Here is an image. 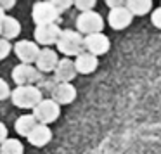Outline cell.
<instances>
[{
	"label": "cell",
	"instance_id": "cell-1",
	"mask_svg": "<svg viewBox=\"0 0 161 154\" xmlns=\"http://www.w3.org/2000/svg\"><path fill=\"white\" fill-rule=\"evenodd\" d=\"M56 47L68 59L76 57L83 52V36L76 30H61V35L56 42Z\"/></svg>",
	"mask_w": 161,
	"mask_h": 154
},
{
	"label": "cell",
	"instance_id": "cell-2",
	"mask_svg": "<svg viewBox=\"0 0 161 154\" xmlns=\"http://www.w3.org/2000/svg\"><path fill=\"white\" fill-rule=\"evenodd\" d=\"M11 99L16 107L33 109L43 99V95L35 85H26V87H16L14 90H11Z\"/></svg>",
	"mask_w": 161,
	"mask_h": 154
},
{
	"label": "cell",
	"instance_id": "cell-3",
	"mask_svg": "<svg viewBox=\"0 0 161 154\" xmlns=\"http://www.w3.org/2000/svg\"><path fill=\"white\" fill-rule=\"evenodd\" d=\"M106 23L102 19V16L95 11L88 12H80V16L76 18V31L81 36L94 35V33H102Z\"/></svg>",
	"mask_w": 161,
	"mask_h": 154
},
{
	"label": "cell",
	"instance_id": "cell-4",
	"mask_svg": "<svg viewBox=\"0 0 161 154\" xmlns=\"http://www.w3.org/2000/svg\"><path fill=\"white\" fill-rule=\"evenodd\" d=\"M59 12H57L54 2L50 0H40V2H35L31 7V19L36 26L42 25H52V23H57L59 19Z\"/></svg>",
	"mask_w": 161,
	"mask_h": 154
},
{
	"label": "cell",
	"instance_id": "cell-5",
	"mask_svg": "<svg viewBox=\"0 0 161 154\" xmlns=\"http://www.w3.org/2000/svg\"><path fill=\"white\" fill-rule=\"evenodd\" d=\"M31 111H33L31 116L35 118V121L38 123V125H47L49 126L50 123H54L56 119H59L61 106H57L56 102L50 101V99H42Z\"/></svg>",
	"mask_w": 161,
	"mask_h": 154
},
{
	"label": "cell",
	"instance_id": "cell-6",
	"mask_svg": "<svg viewBox=\"0 0 161 154\" xmlns=\"http://www.w3.org/2000/svg\"><path fill=\"white\" fill-rule=\"evenodd\" d=\"M43 74L36 69L33 64H18L12 68L11 78L16 87H26V85H36Z\"/></svg>",
	"mask_w": 161,
	"mask_h": 154
},
{
	"label": "cell",
	"instance_id": "cell-7",
	"mask_svg": "<svg viewBox=\"0 0 161 154\" xmlns=\"http://www.w3.org/2000/svg\"><path fill=\"white\" fill-rule=\"evenodd\" d=\"M61 35V28L57 23H52V25H42V26H35V31H33V36L35 40L33 42L36 45H42V49H50V45H56L57 38Z\"/></svg>",
	"mask_w": 161,
	"mask_h": 154
},
{
	"label": "cell",
	"instance_id": "cell-8",
	"mask_svg": "<svg viewBox=\"0 0 161 154\" xmlns=\"http://www.w3.org/2000/svg\"><path fill=\"white\" fill-rule=\"evenodd\" d=\"M109 47H111V42L104 33H94V35L83 36V52H88L97 59L108 54Z\"/></svg>",
	"mask_w": 161,
	"mask_h": 154
},
{
	"label": "cell",
	"instance_id": "cell-9",
	"mask_svg": "<svg viewBox=\"0 0 161 154\" xmlns=\"http://www.w3.org/2000/svg\"><path fill=\"white\" fill-rule=\"evenodd\" d=\"M12 52L16 54V57L19 59L21 64H35L36 56L40 52V47L36 45L33 40H18L12 45Z\"/></svg>",
	"mask_w": 161,
	"mask_h": 154
},
{
	"label": "cell",
	"instance_id": "cell-10",
	"mask_svg": "<svg viewBox=\"0 0 161 154\" xmlns=\"http://www.w3.org/2000/svg\"><path fill=\"white\" fill-rule=\"evenodd\" d=\"M57 63H59V54H57V50L47 49V47L42 49V47H40V52H38V56H36V61H35L33 66H35L42 74H49L56 69Z\"/></svg>",
	"mask_w": 161,
	"mask_h": 154
},
{
	"label": "cell",
	"instance_id": "cell-11",
	"mask_svg": "<svg viewBox=\"0 0 161 154\" xmlns=\"http://www.w3.org/2000/svg\"><path fill=\"white\" fill-rule=\"evenodd\" d=\"M76 99V88L73 83H56V87L50 92V101H54L57 106H66Z\"/></svg>",
	"mask_w": 161,
	"mask_h": 154
},
{
	"label": "cell",
	"instance_id": "cell-12",
	"mask_svg": "<svg viewBox=\"0 0 161 154\" xmlns=\"http://www.w3.org/2000/svg\"><path fill=\"white\" fill-rule=\"evenodd\" d=\"M108 23L114 31H121V30L128 28L130 25L133 23V16L126 11V7H116V9H111L108 14Z\"/></svg>",
	"mask_w": 161,
	"mask_h": 154
},
{
	"label": "cell",
	"instance_id": "cell-13",
	"mask_svg": "<svg viewBox=\"0 0 161 154\" xmlns=\"http://www.w3.org/2000/svg\"><path fill=\"white\" fill-rule=\"evenodd\" d=\"M52 73H54V80L57 83H71L76 78V69H75L73 59H68V57L59 59V63H57L56 69Z\"/></svg>",
	"mask_w": 161,
	"mask_h": 154
},
{
	"label": "cell",
	"instance_id": "cell-14",
	"mask_svg": "<svg viewBox=\"0 0 161 154\" xmlns=\"http://www.w3.org/2000/svg\"><path fill=\"white\" fill-rule=\"evenodd\" d=\"M26 139H28V142L33 147H45L52 140V130L47 125H38L36 123V126L30 132V135Z\"/></svg>",
	"mask_w": 161,
	"mask_h": 154
},
{
	"label": "cell",
	"instance_id": "cell-15",
	"mask_svg": "<svg viewBox=\"0 0 161 154\" xmlns=\"http://www.w3.org/2000/svg\"><path fill=\"white\" fill-rule=\"evenodd\" d=\"M73 64L75 69H76V74H90L99 68V59L90 56L88 52H81L80 56L75 57Z\"/></svg>",
	"mask_w": 161,
	"mask_h": 154
},
{
	"label": "cell",
	"instance_id": "cell-16",
	"mask_svg": "<svg viewBox=\"0 0 161 154\" xmlns=\"http://www.w3.org/2000/svg\"><path fill=\"white\" fill-rule=\"evenodd\" d=\"M0 28H2V38L7 40V42L16 40L21 35V23L14 16H5L4 21L0 23Z\"/></svg>",
	"mask_w": 161,
	"mask_h": 154
},
{
	"label": "cell",
	"instance_id": "cell-17",
	"mask_svg": "<svg viewBox=\"0 0 161 154\" xmlns=\"http://www.w3.org/2000/svg\"><path fill=\"white\" fill-rule=\"evenodd\" d=\"M125 7L133 18L135 16H146L151 14V11H153V2L151 0H126Z\"/></svg>",
	"mask_w": 161,
	"mask_h": 154
},
{
	"label": "cell",
	"instance_id": "cell-18",
	"mask_svg": "<svg viewBox=\"0 0 161 154\" xmlns=\"http://www.w3.org/2000/svg\"><path fill=\"white\" fill-rule=\"evenodd\" d=\"M35 126H36V121H35V118H33L31 114L19 116V118L16 119V123H14L16 133H18V135H21V137H28L30 132H31Z\"/></svg>",
	"mask_w": 161,
	"mask_h": 154
},
{
	"label": "cell",
	"instance_id": "cell-19",
	"mask_svg": "<svg viewBox=\"0 0 161 154\" xmlns=\"http://www.w3.org/2000/svg\"><path fill=\"white\" fill-rule=\"evenodd\" d=\"M0 154H25V147L18 139H7L0 144Z\"/></svg>",
	"mask_w": 161,
	"mask_h": 154
},
{
	"label": "cell",
	"instance_id": "cell-20",
	"mask_svg": "<svg viewBox=\"0 0 161 154\" xmlns=\"http://www.w3.org/2000/svg\"><path fill=\"white\" fill-rule=\"evenodd\" d=\"M56 83H57V81L54 80V76H45V74H43L35 87L38 88V90L42 92V95H43L45 92H47V94H50V92H52V88L56 87Z\"/></svg>",
	"mask_w": 161,
	"mask_h": 154
},
{
	"label": "cell",
	"instance_id": "cell-21",
	"mask_svg": "<svg viewBox=\"0 0 161 154\" xmlns=\"http://www.w3.org/2000/svg\"><path fill=\"white\" fill-rule=\"evenodd\" d=\"M73 5L80 12H88V11H94V7L97 5V2H95V0H75Z\"/></svg>",
	"mask_w": 161,
	"mask_h": 154
},
{
	"label": "cell",
	"instance_id": "cell-22",
	"mask_svg": "<svg viewBox=\"0 0 161 154\" xmlns=\"http://www.w3.org/2000/svg\"><path fill=\"white\" fill-rule=\"evenodd\" d=\"M11 52H12L11 42H7V40H4V38H0V61L7 59Z\"/></svg>",
	"mask_w": 161,
	"mask_h": 154
},
{
	"label": "cell",
	"instance_id": "cell-23",
	"mask_svg": "<svg viewBox=\"0 0 161 154\" xmlns=\"http://www.w3.org/2000/svg\"><path fill=\"white\" fill-rule=\"evenodd\" d=\"M9 97H11V87L4 78H0V101H5Z\"/></svg>",
	"mask_w": 161,
	"mask_h": 154
},
{
	"label": "cell",
	"instance_id": "cell-24",
	"mask_svg": "<svg viewBox=\"0 0 161 154\" xmlns=\"http://www.w3.org/2000/svg\"><path fill=\"white\" fill-rule=\"evenodd\" d=\"M151 23H153L158 30H161V5L158 9H153V11H151Z\"/></svg>",
	"mask_w": 161,
	"mask_h": 154
},
{
	"label": "cell",
	"instance_id": "cell-25",
	"mask_svg": "<svg viewBox=\"0 0 161 154\" xmlns=\"http://www.w3.org/2000/svg\"><path fill=\"white\" fill-rule=\"evenodd\" d=\"M54 5H56L57 12H59V14H63L68 7H71V5H73V2H69V0H59V2H54Z\"/></svg>",
	"mask_w": 161,
	"mask_h": 154
},
{
	"label": "cell",
	"instance_id": "cell-26",
	"mask_svg": "<svg viewBox=\"0 0 161 154\" xmlns=\"http://www.w3.org/2000/svg\"><path fill=\"white\" fill-rule=\"evenodd\" d=\"M106 5H108L109 11H111V9H116V7H123V5H125V2H123V0H108V2H106Z\"/></svg>",
	"mask_w": 161,
	"mask_h": 154
},
{
	"label": "cell",
	"instance_id": "cell-27",
	"mask_svg": "<svg viewBox=\"0 0 161 154\" xmlns=\"http://www.w3.org/2000/svg\"><path fill=\"white\" fill-rule=\"evenodd\" d=\"M7 133H9L7 126H5L4 123L0 121V144L4 142V140H7V139H9V137H7Z\"/></svg>",
	"mask_w": 161,
	"mask_h": 154
},
{
	"label": "cell",
	"instance_id": "cell-28",
	"mask_svg": "<svg viewBox=\"0 0 161 154\" xmlns=\"http://www.w3.org/2000/svg\"><path fill=\"white\" fill-rule=\"evenodd\" d=\"M14 5H16L14 0H2V2H0V7L4 9V12H5V11H11Z\"/></svg>",
	"mask_w": 161,
	"mask_h": 154
},
{
	"label": "cell",
	"instance_id": "cell-29",
	"mask_svg": "<svg viewBox=\"0 0 161 154\" xmlns=\"http://www.w3.org/2000/svg\"><path fill=\"white\" fill-rule=\"evenodd\" d=\"M5 16H7V14H5V12H4V9L0 7V23L4 21V18H5Z\"/></svg>",
	"mask_w": 161,
	"mask_h": 154
},
{
	"label": "cell",
	"instance_id": "cell-30",
	"mask_svg": "<svg viewBox=\"0 0 161 154\" xmlns=\"http://www.w3.org/2000/svg\"><path fill=\"white\" fill-rule=\"evenodd\" d=\"M0 38H2V28H0Z\"/></svg>",
	"mask_w": 161,
	"mask_h": 154
}]
</instances>
